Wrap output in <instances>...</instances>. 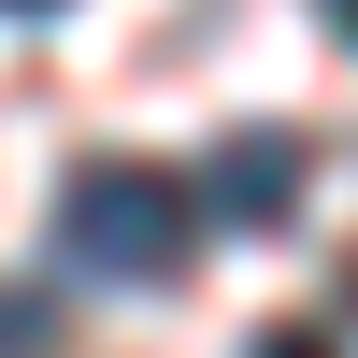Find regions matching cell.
Returning a JSON list of instances; mask_svg holds the SVG:
<instances>
[{
  "instance_id": "cell-3",
  "label": "cell",
  "mask_w": 358,
  "mask_h": 358,
  "mask_svg": "<svg viewBox=\"0 0 358 358\" xmlns=\"http://www.w3.org/2000/svg\"><path fill=\"white\" fill-rule=\"evenodd\" d=\"M0 358H57V301L43 287H0Z\"/></svg>"
},
{
  "instance_id": "cell-1",
  "label": "cell",
  "mask_w": 358,
  "mask_h": 358,
  "mask_svg": "<svg viewBox=\"0 0 358 358\" xmlns=\"http://www.w3.org/2000/svg\"><path fill=\"white\" fill-rule=\"evenodd\" d=\"M57 258L101 273V287H187V258H201V187L101 143V158H72V187H57Z\"/></svg>"
},
{
  "instance_id": "cell-5",
  "label": "cell",
  "mask_w": 358,
  "mask_h": 358,
  "mask_svg": "<svg viewBox=\"0 0 358 358\" xmlns=\"http://www.w3.org/2000/svg\"><path fill=\"white\" fill-rule=\"evenodd\" d=\"M315 15H330V29H344V43H358V0H315Z\"/></svg>"
},
{
  "instance_id": "cell-6",
  "label": "cell",
  "mask_w": 358,
  "mask_h": 358,
  "mask_svg": "<svg viewBox=\"0 0 358 358\" xmlns=\"http://www.w3.org/2000/svg\"><path fill=\"white\" fill-rule=\"evenodd\" d=\"M0 15H72V0H0Z\"/></svg>"
},
{
  "instance_id": "cell-7",
  "label": "cell",
  "mask_w": 358,
  "mask_h": 358,
  "mask_svg": "<svg viewBox=\"0 0 358 358\" xmlns=\"http://www.w3.org/2000/svg\"><path fill=\"white\" fill-rule=\"evenodd\" d=\"M344 315H358V258H344Z\"/></svg>"
},
{
  "instance_id": "cell-4",
  "label": "cell",
  "mask_w": 358,
  "mask_h": 358,
  "mask_svg": "<svg viewBox=\"0 0 358 358\" xmlns=\"http://www.w3.org/2000/svg\"><path fill=\"white\" fill-rule=\"evenodd\" d=\"M258 358H344L330 330H258Z\"/></svg>"
},
{
  "instance_id": "cell-2",
  "label": "cell",
  "mask_w": 358,
  "mask_h": 358,
  "mask_svg": "<svg viewBox=\"0 0 358 358\" xmlns=\"http://www.w3.org/2000/svg\"><path fill=\"white\" fill-rule=\"evenodd\" d=\"M301 201H315V143L301 129H229L215 158H201V229H301Z\"/></svg>"
}]
</instances>
